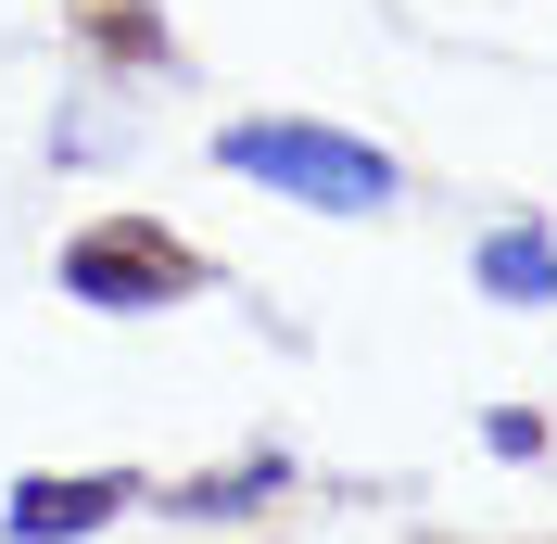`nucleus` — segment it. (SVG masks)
<instances>
[{
  "instance_id": "nucleus-1",
  "label": "nucleus",
  "mask_w": 557,
  "mask_h": 544,
  "mask_svg": "<svg viewBox=\"0 0 557 544\" xmlns=\"http://www.w3.org/2000/svg\"><path fill=\"white\" fill-rule=\"evenodd\" d=\"M215 165L253 177V190H292L317 215H393L406 203V165H393L381 139L317 127V114H242V127H215Z\"/></svg>"
},
{
  "instance_id": "nucleus-2",
  "label": "nucleus",
  "mask_w": 557,
  "mask_h": 544,
  "mask_svg": "<svg viewBox=\"0 0 557 544\" xmlns=\"http://www.w3.org/2000/svg\"><path fill=\"white\" fill-rule=\"evenodd\" d=\"M203 279H215V254H190V240L152 228V215H102V228L64 240V292H76V305H114V317L190 305Z\"/></svg>"
},
{
  "instance_id": "nucleus-3",
  "label": "nucleus",
  "mask_w": 557,
  "mask_h": 544,
  "mask_svg": "<svg viewBox=\"0 0 557 544\" xmlns=\"http://www.w3.org/2000/svg\"><path fill=\"white\" fill-rule=\"evenodd\" d=\"M114 507H139V481H127V469H89V481H13L0 532H13V544H76V532H102Z\"/></svg>"
},
{
  "instance_id": "nucleus-4",
  "label": "nucleus",
  "mask_w": 557,
  "mask_h": 544,
  "mask_svg": "<svg viewBox=\"0 0 557 544\" xmlns=\"http://www.w3.org/2000/svg\"><path fill=\"white\" fill-rule=\"evenodd\" d=\"M469 279H482L494 305H557V240L520 215V228H494L482 254H469Z\"/></svg>"
},
{
  "instance_id": "nucleus-5",
  "label": "nucleus",
  "mask_w": 557,
  "mask_h": 544,
  "mask_svg": "<svg viewBox=\"0 0 557 544\" xmlns=\"http://www.w3.org/2000/svg\"><path fill=\"white\" fill-rule=\"evenodd\" d=\"M292 494V456H253V469H228V481H177L165 507L177 519H253V507H278Z\"/></svg>"
},
{
  "instance_id": "nucleus-6",
  "label": "nucleus",
  "mask_w": 557,
  "mask_h": 544,
  "mask_svg": "<svg viewBox=\"0 0 557 544\" xmlns=\"http://www.w3.org/2000/svg\"><path fill=\"white\" fill-rule=\"evenodd\" d=\"M102 51H114V64H152V76L177 64V51H165V26H152L139 0H102Z\"/></svg>"
},
{
  "instance_id": "nucleus-7",
  "label": "nucleus",
  "mask_w": 557,
  "mask_h": 544,
  "mask_svg": "<svg viewBox=\"0 0 557 544\" xmlns=\"http://www.w3.org/2000/svg\"><path fill=\"white\" fill-rule=\"evenodd\" d=\"M482 443H494V456H545V418H532V406H494Z\"/></svg>"
}]
</instances>
